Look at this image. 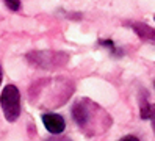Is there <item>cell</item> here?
<instances>
[{
    "mask_svg": "<svg viewBox=\"0 0 155 141\" xmlns=\"http://www.w3.org/2000/svg\"><path fill=\"white\" fill-rule=\"evenodd\" d=\"M0 105H2L3 115L6 121L14 122L21 115V92L14 85H6L0 96Z\"/></svg>",
    "mask_w": 155,
    "mask_h": 141,
    "instance_id": "6da1fadb",
    "label": "cell"
},
{
    "mask_svg": "<svg viewBox=\"0 0 155 141\" xmlns=\"http://www.w3.org/2000/svg\"><path fill=\"white\" fill-rule=\"evenodd\" d=\"M94 103H91L89 100L81 99L75 102V105L72 107V116H74L77 126L81 130H89L91 129V122H93V110H94Z\"/></svg>",
    "mask_w": 155,
    "mask_h": 141,
    "instance_id": "7a4b0ae2",
    "label": "cell"
},
{
    "mask_svg": "<svg viewBox=\"0 0 155 141\" xmlns=\"http://www.w3.org/2000/svg\"><path fill=\"white\" fill-rule=\"evenodd\" d=\"M66 53H52V52H36V53H28V60H33L36 66H39L42 69H50L52 66H58L66 63L64 60H60L61 56H64Z\"/></svg>",
    "mask_w": 155,
    "mask_h": 141,
    "instance_id": "3957f363",
    "label": "cell"
},
{
    "mask_svg": "<svg viewBox=\"0 0 155 141\" xmlns=\"http://www.w3.org/2000/svg\"><path fill=\"white\" fill-rule=\"evenodd\" d=\"M42 122H44L45 129L53 135H60L66 129V121L63 119V116L55 115V113H45V115H42Z\"/></svg>",
    "mask_w": 155,
    "mask_h": 141,
    "instance_id": "277c9868",
    "label": "cell"
},
{
    "mask_svg": "<svg viewBox=\"0 0 155 141\" xmlns=\"http://www.w3.org/2000/svg\"><path fill=\"white\" fill-rule=\"evenodd\" d=\"M141 118L155 121V103H149V102L141 103Z\"/></svg>",
    "mask_w": 155,
    "mask_h": 141,
    "instance_id": "5b68a950",
    "label": "cell"
},
{
    "mask_svg": "<svg viewBox=\"0 0 155 141\" xmlns=\"http://www.w3.org/2000/svg\"><path fill=\"white\" fill-rule=\"evenodd\" d=\"M5 3L10 9H13V11H17V9L21 8V0H5Z\"/></svg>",
    "mask_w": 155,
    "mask_h": 141,
    "instance_id": "8992f818",
    "label": "cell"
},
{
    "mask_svg": "<svg viewBox=\"0 0 155 141\" xmlns=\"http://www.w3.org/2000/svg\"><path fill=\"white\" fill-rule=\"evenodd\" d=\"M119 141H140L136 136H133V135H127V136H124V138H121Z\"/></svg>",
    "mask_w": 155,
    "mask_h": 141,
    "instance_id": "52a82bcc",
    "label": "cell"
},
{
    "mask_svg": "<svg viewBox=\"0 0 155 141\" xmlns=\"http://www.w3.org/2000/svg\"><path fill=\"white\" fill-rule=\"evenodd\" d=\"M0 83H2V68H0Z\"/></svg>",
    "mask_w": 155,
    "mask_h": 141,
    "instance_id": "ba28073f",
    "label": "cell"
},
{
    "mask_svg": "<svg viewBox=\"0 0 155 141\" xmlns=\"http://www.w3.org/2000/svg\"><path fill=\"white\" fill-rule=\"evenodd\" d=\"M152 124H153V129H155V121H152Z\"/></svg>",
    "mask_w": 155,
    "mask_h": 141,
    "instance_id": "9c48e42d",
    "label": "cell"
}]
</instances>
